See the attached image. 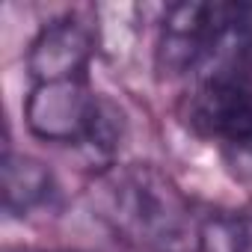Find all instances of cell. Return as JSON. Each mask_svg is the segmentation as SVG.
<instances>
[{
	"label": "cell",
	"mask_w": 252,
	"mask_h": 252,
	"mask_svg": "<svg viewBox=\"0 0 252 252\" xmlns=\"http://www.w3.org/2000/svg\"><path fill=\"white\" fill-rule=\"evenodd\" d=\"M101 217L152 252H199L205 225L184 193L152 166H116L92 187Z\"/></svg>",
	"instance_id": "cell-1"
},
{
	"label": "cell",
	"mask_w": 252,
	"mask_h": 252,
	"mask_svg": "<svg viewBox=\"0 0 252 252\" xmlns=\"http://www.w3.org/2000/svg\"><path fill=\"white\" fill-rule=\"evenodd\" d=\"M24 122L33 137L45 143H86L110 152L125 131V113L86 80L33 83L24 101Z\"/></svg>",
	"instance_id": "cell-2"
},
{
	"label": "cell",
	"mask_w": 252,
	"mask_h": 252,
	"mask_svg": "<svg viewBox=\"0 0 252 252\" xmlns=\"http://www.w3.org/2000/svg\"><path fill=\"white\" fill-rule=\"evenodd\" d=\"M187 122L205 137L252 149V71L202 74L187 98Z\"/></svg>",
	"instance_id": "cell-3"
},
{
	"label": "cell",
	"mask_w": 252,
	"mask_h": 252,
	"mask_svg": "<svg viewBox=\"0 0 252 252\" xmlns=\"http://www.w3.org/2000/svg\"><path fill=\"white\" fill-rule=\"evenodd\" d=\"M95 54V33L77 15L48 21L27 51V68L36 83L83 80V71Z\"/></svg>",
	"instance_id": "cell-4"
},
{
	"label": "cell",
	"mask_w": 252,
	"mask_h": 252,
	"mask_svg": "<svg viewBox=\"0 0 252 252\" xmlns=\"http://www.w3.org/2000/svg\"><path fill=\"white\" fill-rule=\"evenodd\" d=\"M0 190H3L6 214L27 217L54 199L57 184H54L51 169L42 160H36L30 155H15L12 149H6V155H3V187Z\"/></svg>",
	"instance_id": "cell-5"
},
{
	"label": "cell",
	"mask_w": 252,
	"mask_h": 252,
	"mask_svg": "<svg viewBox=\"0 0 252 252\" xmlns=\"http://www.w3.org/2000/svg\"><path fill=\"white\" fill-rule=\"evenodd\" d=\"M18 252H33V249H18Z\"/></svg>",
	"instance_id": "cell-6"
}]
</instances>
